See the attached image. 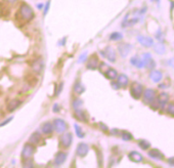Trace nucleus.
<instances>
[{
	"mask_svg": "<svg viewBox=\"0 0 174 168\" xmlns=\"http://www.w3.org/2000/svg\"><path fill=\"white\" fill-rule=\"evenodd\" d=\"M122 38H123V35L120 32H114L110 35V39L113 41H118V40H121Z\"/></svg>",
	"mask_w": 174,
	"mask_h": 168,
	"instance_id": "c756f323",
	"label": "nucleus"
},
{
	"mask_svg": "<svg viewBox=\"0 0 174 168\" xmlns=\"http://www.w3.org/2000/svg\"><path fill=\"white\" fill-rule=\"evenodd\" d=\"M6 1H7V2H10V3H15V2L17 1V0H6Z\"/></svg>",
	"mask_w": 174,
	"mask_h": 168,
	"instance_id": "de8ad7c7",
	"label": "nucleus"
},
{
	"mask_svg": "<svg viewBox=\"0 0 174 168\" xmlns=\"http://www.w3.org/2000/svg\"><path fill=\"white\" fill-rule=\"evenodd\" d=\"M138 146L142 150H149L150 149V147H151V142H148V140H141L138 142Z\"/></svg>",
	"mask_w": 174,
	"mask_h": 168,
	"instance_id": "c85d7f7f",
	"label": "nucleus"
},
{
	"mask_svg": "<svg viewBox=\"0 0 174 168\" xmlns=\"http://www.w3.org/2000/svg\"><path fill=\"white\" fill-rule=\"evenodd\" d=\"M137 40H138V42L141 43L142 46H144V47H152L153 45H154L153 38L149 37V36L139 35L138 37H137Z\"/></svg>",
	"mask_w": 174,
	"mask_h": 168,
	"instance_id": "1a4fd4ad",
	"label": "nucleus"
},
{
	"mask_svg": "<svg viewBox=\"0 0 174 168\" xmlns=\"http://www.w3.org/2000/svg\"><path fill=\"white\" fill-rule=\"evenodd\" d=\"M72 140H73V137L71 133H64L60 137V145L64 148H69L72 144Z\"/></svg>",
	"mask_w": 174,
	"mask_h": 168,
	"instance_id": "9b49d317",
	"label": "nucleus"
},
{
	"mask_svg": "<svg viewBox=\"0 0 174 168\" xmlns=\"http://www.w3.org/2000/svg\"><path fill=\"white\" fill-rule=\"evenodd\" d=\"M130 63L132 64L133 66H135L136 68H138V69H141V68L144 67V66H143V61L141 60L138 56H133V58H131Z\"/></svg>",
	"mask_w": 174,
	"mask_h": 168,
	"instance_id": "4be33fe9",
	"label": "nucleus"
},
{
	"mask_svg": "<svg viewBox=\"0 0 174 168\" xmlns=\"http://www.w3.org/2000/svg\"><path fill=\"white\" fill-rule=\"evenodd\" d=\"M169 101V95L166 92H162L158 95V97H156L154 99V102L151 105V108L154 109V110H157V109H163L165 106L167 105Z\"/></svg>",
	"mask_w": 174,
	"mask_h": 168,
	"instance_id": "f257e3e1",
	"label": "nucleus"
},
{
	"mask_svg": "<svg viewBox=\"0 0 174 168\" xmlns=\"http://www.w3.org/2000/svg\"><path fill=\"white\" fill-rule=\"evenodd\" d=\"M98 66V61L96 58V56H92L90 60H88L87 63V69L89 70H95Z\"/></svg>",
	"mask_w": 174,
	"mask_h": 168,
	"instance_id": "6ab92c4d",
	"label": "nucleus"
},
{
	"mask_svg": "<svg viewBox=\"0 0 174 168\" xmlns=\"http://www.w3.org/2000/svg\"><path fill=\"white\" fill-rule=\"evenodd\" d=\"M167 163H168L169 165H171V166H174V157L169 158L168 160H167Z\"/></svg>",
	"mask_w": 174,
	"mask_h": 168,
	"instance_id": "ea45409f",
	"label": "nucleus"
},
{
	"mask_svg": "<svg viewBox=\"0 0 174 168\" xmlns=\"http://www.w3.org/2000/svg\"><path fill=\"white\" fill-rule=\"evenodd\" d=\"M131 49H132V46H131L130 44H128V43H122V44H120L118 46L119 53L121 54V56H123V58H126V56L129 54Z\"/></svg>",
	"mask_w": 174,
	"mask_h": 168,
	"instance_id": "9d476101",
	"label": "nucleus"
},
{
	"mask_svg": "<svg viewBox=\"0 0 174 168\" xmlns=\"http://www.w3.org/2000/svg\"><path fill=\"white\" fill-rule=\"evenodd\" d=\"M138 21L139 20L137 19V18H133V19H130V20L125 19L123 21V23H122V26L123 27H131V26H133V25L137 24Z\"/></svg>",
	"mask_w": 174,
	"mask_h": 168,
	"instance_id": "a878e982",
	"label": "nucleus"
},
{
	"mask_svg": "<svg viewBox=\"0 0 174 168\" xmlns=\"http://www.w3.org/2000/svg\"><path fill=\"white\" fill-rule=\"evenodd\" d=\"M111 85H112V87L115 88V89H119V88H120V85H119L118 82H112Z\"/></svg>",
	"mask_w": 174,
	"mask_h": 168,
	"instance_id": "a19ab883",
	"label": "nucleus"
},
{
	"mask_svg": "<svg viewBox=\"0 0 174 168\" xmlns=\"http://www.w3.org/2000/svg\"><path fill=\"white\" fill-rule=\"evenodd\" d=\"M142 95H143V103L144 104H152L154 102V99H156V92L155 90L152 89V88H148L146 89L143 92H142Z\"/></svg>",
	"mask_w": 174,
	"mask_h": 168,
	"instance_id": "423d86ee",
	"label": "nucleus"
},
{
	"mask_svg": "<svg viewBox=\"0 0 174 168\" xmlns=\"http://www.w3.org/2000/svg\"><path fill=\"white\" fill-rule=\"evenodd\" d=\"M99 125H100V128L103 129V130H105V131H108V127L105 125V124L103 123H100L99 124Z\"/></svg>",
	"mask_w": 174,
	"mask_h": 168,
	"instance_id": "37998d69",
	"label": "nucleus"
},
{
	"mask_svg": "<svg viewBox=\"0 0 174 168\" xmlns=\"http://www.w3.org/2000/svg\"><path fill=\"white\" fill-rule=\"evenodd\" d=\"M174 9V1H171V11H173Z\"/></svg>",
	"mask_w": 174,
	"mask_h": 168,
	"instance_id": "49530a36",
	"label": "nucleus"
},
{
	"mask_svg": "<svg viewBox=\"0 0 174 168\" xmlns=\"http://www.w3.org/2000/svg\"><path fill=\"white\" fill-rule=\"evenodd\" d=\"M154 49H155V51L158 54H164L166 53V47H165V45L161 42L157 43V44H154Z\"/></svg>",
	"mask_w": 174,
	"mask_h": 168,
	"instance_id": "393cba45",
	"label": "nucleus"
},
{
	"mask_svg": "<svg viewBox=\"0 0 174 168\" xmlns=\"http://www.w3.org/2000/svg\"><path fill=\"white\" fill-rule=\"evenodd\" d=\"M121 135H122V138H123L124 140H126V142H128V140H131L133 138L132 134H131L130 132H128V131H123Z\"/></svg>",
	"mask_w": 174,
	"mask_h": 168,
	"instance_id": "2f4dec72",
	"label": "nucleus"
},
{
	"mask_svg": "<svg viewBox=\"0 0 174 168\" xmlns=\"http://www.w3.org/2000/svg\"><path fill=\"white\" fill-rule=\"evenodd\" d=\"M20 15H22V18L24 20H27V21H30L34 18V11L28 4L23 3L20 7Z\"/></svg>",
	"mask_w": 174,
	"mask_h": 168,
	"instance_id": "f03ea898",
	"label": "nucleus"
},
{
	"mask_svg": "<svg viewBox=\"0 0 174 168\" xmlns=\"http://www.w3.org/2000/svg\"><path fill=\"white\" fill-rule=\"evenodd\" d=\"M67 123L64 121V120L62 119H55V121H53V128L55 129L58 132H64V131L67 129Z\"/></svg>",
	"mask_w": 174,
	"mask_h": 168,
	"instance_id": "6e6552de",
	"label": "nucleus"
},
{
	"mask_svg": "<svg viewBox=\"0 0 174 168\" xmlns=\"http://www.w3.org/2000/svg\"><path fill=\"white\" fill-rule=\"evenodd\" d=\"M156 1H157V2H159V0H156Z\"/></svg>",
	"mask_w": 174,
	"mask_h": 168,
	"instance_id": "09e8293b",
	"label": "nucleus"
},
{
	"mask_svg": "<svg viewBox=\"0 0 174 168\" xmlns=\"http://www.w3.org/2000/svg\"><path fill=\"white\" fill-rule=\"evenodd\" d=\"M75 117L81 122H84V123L87 122V116L82 109H79V108L75 109Z\"/></svg>",
	"mask_w": 174,
	"mask_h": 168,
	"instance_id": "dca6fc26",
	"label": "nucleus"
},
{
	"mask_svg": "<svg viewBox=\"0 0 174 168\" xmlns=\"http://www.w3.org/2000/svg\"><path fill=\"white\" fill-rule=\"evenodd\" d=\"M112 133L114 135H117V133H118V130H117V129H112Z\"/></svg>",
	"mask_w": 174,
	"mask_h": 168,
	"instance_id": "a18cd8bd",
	"label": "nucleus"
},
{
	"mask_svg": "<svg viewBox=\"0 0 174 168\" xmlns=\"http://www.w3.org/2000/svg\"><path fill=\"white\" fill-rule=\"evenodd\" d=\"M74 129H75V132H76V134H77V137H84V132H83V130L81 129V127L78 125V124H75L74 125Z\"/></svg>",
	"mask_w": 174,
	"mask_h": 168,
	"instance_id": "7c9ffc66",
	"label": "nucleus"
},
{
	"mask_svg": "<svg viewBox=\"0 0 174 168\" xmlns=\"http://www.w3.org/2000/svg\"><path fill=\"white\" fill-rule=\"evenodd\" d=\"M42 68H43V60H42V58H38L37 60L34 61V63L32 64V69L35 73L39 74L42 71Z\"/></svg>",
	"mask_w": 174,
	"mask_h": 168,
	"instance_id": "ddd939ff",
	"label": "nucleus"
},
{
	"mask_svg": "<svg viewBox=\"0 0 174 168\" xmlns=\"http://www.w3.org/2000/svg\"><path fill=\"white\" fill-rule=\"evenodd\" d=\"M105 76L107 77L108 79L114 80V79H116L117 77H118V73H117V71L115 69H113V68H109V69L107 70V72L105 73Z\"/></svg>",
	"mask_w": 174,
	"mask_h": 168,
	"instance_id": "412c9836",
	"label": "nucleus"
},
{
	"mask_svg": "<svg viewBox=\"0 0 174 168\" xmlns=\"http://www.w3.org/2000/svg\"><path fill=\"white\" fill-rule=\"evenodd\" d=\"M168 65L171 66V67H172L174 69V58H171V60H168Z\"/></svg>",
	"mask_w": 174,
	"mask_h": 168,
	"instance_id": "79ce46f5",
	"label": "nucleus"
},
{
	"mask_svg": "<svg viewBox=\"0 0 174 168\" xmlns=\"http://www.w3.org/2000/svg\"><path fill=\"white\" fill-rule=\"evenodd\" d=\"M88 151H89V148H88L87 145L81 142V144H79L78 147H77L76 153H77V155H78L79 157L83 158V157H85V156L87 155Z\"/></svg>",
	"mask_w": 174,
	"mask_h": 168,
	"instance_id": "f8f14e48",
	"label": "nucleus"
},
{
	"mask_svg": "<svg viewBox=\"0 0 174 168\" xmlns=\"http://www.w3.org/2000/svg\"><path fill=\"white\" fill-rule=\"evenodd\" d=\"M11 120H12V117H10V118H8V119H6L5 121H3V122H2V123H0V127H2L3 125H6V124H7V123H9V122L11 121Z\"/></svg>",
	"mask_w": 174,
	"mask_h": 168,
	"instance_id": "58836bf2",
	"label": "nucleus"
},
{
	"mask_svg": "<svg viewBox=\"0 0 174 168\" xmlns=\"http://www.w3.org/2000/svg\"><path fill=\"white\" fill-rule=\"evenodd\" d=\"M58 111H60V107H58V105L53 106V112L56 113V112H58Z\"/></svg>",
	"mask_w": 174,
	"mask_h": 168,
	"instance_id": "c03bdc74",
	"label": "nucleus"
},
{
	"mask_svg": "<svg viewBox=\"0 0 174 168\" xmlns=\"http://www.w3.org/2000/svg\"><path fill=\"white\" fill-rule=\"evenodd\" d=\"M34 152H35V147L32 144H26L24 146V149H23L22 155L25 159H28L32 157Z\"/></svg>",
	"mask_w": 174,
	"mask_h": 168,
	"instance_id": "0eeeda50",
	"label": "nucleus"
},
{
	"mask_svg": "<svg viewBox=\"0 0 174 168\" xmlns=\"http://www.w3.org/2000/svg\"><path fill=\"white\" fill-rule=\"evenodd\" d=\"M41 130L44 134H50L53 130V124H51L50 122H45V123L42 124Z\"/></svg>",
	"mask_w": 174,
	"mask_h": 168,
	"instance_id": "a211bd4d",
	"label": "nucleus"
},
{
	"mask_svg": "<svg viewBox=\"0 0 174 168\" xmlns=\"http://www.w3.org/2000/svg\"><path fill=\"white\" fill-rule=\"evenodd\" d=\"M142 92H143V87H142L141 84L134 82L131 85L130 87V93L131 96L134 99H139L142 95Z\"/></svg>",
	"mask_w": 174,
	"mask_h": 168,
	"instance_id": "7ed1b4c3",
	"label": "nucleus"
},
{
	"mask_svg": "<svg viewBox=\"0 0 174 168\" xmlns=\"http://www.w3.org/2000/svg\"><path fill=\"white\" fill-rule=\"evenodd\" d=\"M142 61H143V66L146 69H149V70L155 69L156 63H155V61H154V58H152V56H151V53H143V56H142Z\"/></svg>",
	"mask_w": 174,
	"mask_h": 168,
	"instance_id": "39448f33",
	"label": "nucleus"
},
{
	"mask_svg": "<svg viewBox=\"0 0 174 168\" xmlns=\"http://www.w3.org/2000/svg\"><path fill=\"white\" fill-rule=\"evenodd\" d=\"M151 79L154 81V82H160V81L162 80V78H163V74L161 73L160 71H157V70H153L152 72H151V75H150Z\"/></svg>",
	"mask_w": 174,
	"mask_h": 168,
	"instance_id": "f3484780",
	"label": "nucleus"
},
{
	"mask_svg": "<svg viewBox=\"0 0 174 168\" xmlns=\"http://www.w3.org/2000/svg\"><path fill=\"white\" fill-rule=\"evenodd\" d=\"M100 53H101V56H103L108 61H110V62H112V63L116 62V58H117L116 51L114 50L113 47H111V46L106 47L105 50H101Z\"/></svg>",
	"mask_w": 174,
	"mask_h": 168,
	"instance_id": "20e7f679",
	"label": "nucleus"
},
{
	"mask_svg": "<svg viewBox=\"0 0 174 168\" xmlns=\"http://www.w3.org/2000/svg\"><path fill=\"white\" fill-rule=\"evenodd\" d=\"M109 68H110V67L107 65V64L103 63V64H100V66H99V71H100L103 74H105L106 72H107V70L109 69Z\"/></svg>",
	"mask_w": 174,
	"mask_h": 168,
	"instance_id": "473e14b6",
	"label": "nucleus"
},
{
	"mask_svg": "<svg viewBox=\"0 0 174 168\" xmlns=\"http://www.w3.org/2000/svg\"><path fill=\"white\" fill-rule=\"evenodd\" d=\"M49 5H50V0H48V1L46 2V5H45V8H44V15H46V13L48 12Z\"/></svg>",
	"mask_w": 174,
	"mask_h": 168,
	"instance_id": "e433bc0d",
	"label": "nucleus"
},
{
	"mask_svg": "<svg viewBox=\"0 0 174 168\" xmlns=\"http://www.w3.org/2000/svg\"><path fill=\"white\" fill-rule=\"evenodd\" d=\"M20 105H21V101H19V99H12L7 105V111L8 112H13Z\"/></svg>",
	"mask_w": 174,
	"mask_h": 168,
	"instance_id": "5701e85b",
	"label": "nucleus"
},
{
	"mask_svg": "<svg viewBox=\"0 0 174 168\" xmlns=\"http://www.w3.org/2000/svg\"><path fill=\"white\" fill-rule=\"evenodd\" d=\"M66 159H67V154L65 153H58V155L55 156V165H62L63 163L66 161Z\"/></svg>",
	"mask_w": 174,
	"mask_h": 168,
	"instance_id": "aec40b11",
	"label": "nucleus"
},
{
	"mask_svg": "<svg viewBox=\"0 0 174 168\" xmlns=\"http://www.w3.org/2000/svg\"><path fill=\"white\" fill-rule=\"evenodd\" d=\"M128 158H129L132 162H135V163H141L142 162V160H143V157H142L141 154L136 151L130 152V153L128 154Z\"/></svg>",
	"mask_w": 174,
	"mask_h": 168,
	"instance_id": "4468645a",
	"label": "nucleus"
},
{
	"mask_svg": "<svg viewBox=\"0 0 174 168\" xmlns=\"http://www.w3.org/2000/svg\"><path fill=\"white\" fill-rule=\"evenodd\" d=\"M86 58H87V53H85L84 54H82V56L79 58V63H82V62H84L85 60H86Z\"/></svg>",
	"mask_w": 174,
	"mask_h": 168,
	"instance_id": "4c0bfd02",
	"label": "nucleus"
},
{
	"mask_svg": "<svg viewBox=\"0 0 174 168\" xmlns=\"http://www.w3.org/2000/svg\"><path fill=\"white\" fill-rule=\"evenodd\" d=\"M149 156L152 159H155V160H163L164 159L163 153L158 149H152L151 151H149Z\"/></svg>",
	"mask_w": 174,
	"mask_h": 168,
	"instance_id": "2eb2a0df",
	"label": "nucleus"
},
{
	"mask_svg": "<svg viewBox=\"0 0 174 168\" xmlns=\"http://www.w3.org/2000/svg\"><path fill=\"white\" fill-rule=\"evenodd\" d=\"M152 1H153V0H152Z\"/></svg>",
	"mask_w": 174,
	"mask_h": 168,
	"instance_id": "8fccbe9b",
	"label": "nucleus"
},
{
	"mask_svg": "<svg viewBox=\"0 0 174 168\" xmlns=\"http://www.w3.org/2000/svg\"><path fill=\"white\" fill-rule=\"evenodd\" d=\"M117 78H118V83H119L120 87H126V86L128 85V77L126 76V75L121 74V75H119Z\"/></svg>",
	"mask_w": 174,
	"mask_h": 168,
	"instance_id": "b1692460",
	"label": "nucleus"
},
{
	"mask_svg": "<svg viewBox=\"0 0 174 168\" xmlns=\"http://www.w3.org/2000/svg\"><path fill=\"white\" fill-rule=\"evenodd\" d=\"M81 105H82V101H81V99H75V101H74V103H73L74 109L79 108V106H81Z\"/></svg>",
	"mask_w": 174,
	"mask_h": 168,
	"instance_id": "f704fd0d",
	"label": "nucleus"
},
{
	"mask_svg": "<svg viewBox=\"0 0 174 168\" xmlns=\"http://www.w3.org/2000/svg\"><path fill=\"white\" fill-rule=\"evenodd\" d=\"M167 113L171 116H174V104H169L167 107Z\"/></svg>",
	"mask_w": 174,
	"mask_h": 168,
	"instance_id": "72a5a7b5",
	"label": "nucleus"
},
{
	"mask_svg": "<svg viewBox=\"0 0 174 168\" xmlns=\"http://www.w3.org/2000/svg\"><path fill=\"white\" fill-rule=\"evenodd\" d=\"M24 166L26 167H33V163H32V160H30V159H26V162L24 163Z\"/></svg>",
	"mask_w": 174,
	"mask_h": 168,
	"instance_id": "c9c22d12",
	"label": "nucleus"
},
{
	"mask_svg": "<svg viewBox=\"0 0 174 168\" xmlns=\"http://www.w3.org/2000/svg\"><path fill=\"white\" fill-rule=\"evenodd\" d=\"M74 90H75V92L77 94H81L84 92L85 88H84V86H83V84H81L78 81V82H76L75 85H74Z\"/></svg>",
	"mask_w": 174,
	"mask_h": 168,
	"instance_id": "bb28decb",
	"label": "nucleus"
},
{
	"mask_svg": "<svg viewBox=\"0 0 174 168\" xmlns=\"http://www.w3.org/2000/svg\"><path fill=\"white\" fill-rule=\"evenodd\" d=\"M29 140H30V142H32V144H39L40 140H41V137H40L39 133L35 132L31 135L30 138H29Z\"/></svg>",
	"mask_w": 174,
	"mask_h": 168,
	"instance_id": "cd10ccee",
	"label": "nucleus"
}]
</instances>
